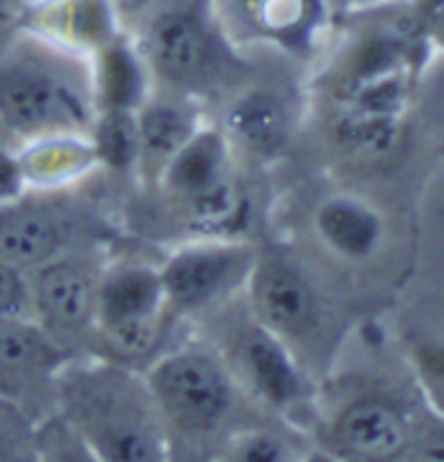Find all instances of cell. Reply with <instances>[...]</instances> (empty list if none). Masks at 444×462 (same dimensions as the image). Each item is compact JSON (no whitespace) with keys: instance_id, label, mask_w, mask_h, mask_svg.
I'll return each instance as SVG.
<instances>
[{"instance_id":"83f0119b","label":"cell","mask_w":444,"mask_h":462,"mask_svg":"<svg viewBox=\"0 0 444 462\" xmlns=\"http://www.w3.org/2000/svg\"><path fill=\"white\" fill-rule=\"evenodd\" d=\"M413 8L421 14L431 26H439V16H442V0H411Z\"/></svg>"},{"instance_id":"7c38bea8","label":"cell","mask_w":444,"mask_h":462,"mask_svg":"<svg viewBox=\"0 0 444 462\" xmlns=\"http://www.w3.org/2000/svg\"><path fill=\"white\" fill-rule=\"evenodd\" d=\"M319 449L338 460L395 462L421 449V426L408 400L369 384L333 405L319 423Z\"/></svg>"},{"instance_id":"3957f363","label":"cell","mask_w":444,"mask_h":462,"mask_svg":"<svg viewBox=\"0 0 444 462\" xmlns=\"http://www.w3.org/2000/svg\"><path fill=\"white\" fill-rule=\"evenodd\" d=\"M97 105L88 58L14 32L0 47V133L19 146L50 133H88Z\"/></svg>"},{"instance_id":"4fadbf2b","label":"cell","mask_w":444,"mask_h":462,"mask_svg":"<svg viewBox=\"0 0 444 462\" xmlns=\"http://www.w3.org/2000/svg\"><path fill=\"white\" fill-rule=\"evenodd\" d=\"M218 11L239 47L260 44L296 63L322 55L336 29L330 0H218Z\"/></svg>"},{"instance_id":"9c48e42d","label":"cell","mask_w":444,"mask_h":462,"mask_svg":"<svg viewBox=\"0 0 444 462\" xmlns=\"http://www.w3.org/2000/svg\"><path fill=\"white\" fill-rule=\"evenodd\" d=\"M216 351L232 369L236 384L253 405L275 413L283 423L299 426L315 411V382L299 358L254 317H227Z\"/></svg>"},{"instance_id":"ac0fdd59","label":"cell","mask_w":444,"mask_h":462,"mask_svg":"<svg viewBox=\"0 0 444 462\" xmlns=\"http://www.w3.org/2000/svg\"><path fill=\"white\" fill-rule=\"evenodd\" d=\"M312 236L330 257L346 265H366L387 242V218L377 203L356 192H330L312 208Z\"/></svg>"},{"instance_id":"e0dca14e","label":"cell","mask_w":444,"mask_h":462,"mask_svg":"<svg viewBox=\"0 0 444 462\" xmlns=\"http://www.w3.org/2000/svg\"><path fill=\"white\" fill-rule=\"evenodd\" d=\"M203 125H206L203 102L192 99L188 94L153 86L146 102L135 109V135H138L135 180L143 188H153L167 162Z\"/></svg>"},{"instance_id":"5bb4252c","label":"cell","mask_w":444,"mask_h":462,"mask_svg":"<svg viewBox=\"0 0 444 462\" xmlns=\"http://www.w3.org/2000/svg\"><path fill=\"white\" fill-rule=\"evenodd\" d=\"M70 358L29 315H0V400L26 416L55 411V379Z\"/></svg>"},{"instance_id":"ffe728a7","label":"cell","mask_w":444,"mask_h":462,"mask_svg":"<svg viewBox=\"0 0 444 462\" xmlns=\"http://www.w3.org/2000/svg\"><path fill=\"white\" fill-rule=\"evenodd\" d=\"M88 68L97 112H135L153 88L146 60L127 29L94 52Z\"/></svg>"},{"instance_id":"8fae6325","label":"cell","mask_w":444,"mask_h":462,"mask_svg":"<svg viewBox=\"0 0 444 462\" xmlns=\"http://www.w3.org/2000/svg\"><path fill=\"white\" fill-rule=\"evenodd\" d=\"M106 257V247L73 250L26 273L29 317L70 356L94 354L97 286Z\"/></svg>"},{"instance_id":"5b68a950","label":"cell","mask_w":444,"mask_h":462,"mask_svg":"<svg viewBox=\"0 0 444 462\" xmlns=\"http://www.w3.org/2000/svg\"><path fill=\"white\" fill-rule=\"evenodd\" d=\"M242 296L254 322L273 333L310 374L328 366L343 343L336 307L325 289L296 254L278 245H257Z\"/></svg>"},{"instance_id":"277c9868","label":"cell","mask_w":444,"mask_h":462,"mask_svg":"<svg viewBox=\"0 0 444 462\" xmlns=\"http://www.w3.org/2000/svg\"><path fill=\"white\" fill-rule=\"evenodd\" d=\"M143 377L167 431L171 457L177 452H216L218 457L227 441L250 426L242 413L250 398L216 346H174L148 364Z\"/></svg>"},{"instance_id":"cb8c5ba5","label":"cell","mask_w":444,"mask_h":462,"mask_svg":"<svg viewBox=\"0 0 444 462\" xmlns=\"http://www.w3.org/2000/svg\"><path fill=\"white\" fill-rule=\"evenodd\" d=\"M0 315H29L26 275L0 257Z\"/></svg>"},{"instance_id":"44dd1931","label":"cell","mask_w":444,"mask_h":462,"mask_svg":"<svg viewBox=\"0 0 444 462\" xmlns=\"http://www.w3.org/2000/svg\"><path fill=\"white\" fill-rule=\"evenodd\" d=\"M91 146L97 151L99 169L109 174L135 177L138 162V135H135V112H97L88 127Z\"/></svg>"},{"instance_id":"d6986e66","label":"cell","mask_w":444,"mask_h":462,"mask_svg":"<svg viewBox=\"0 0 444 462\" xmlns=\"http://www.w3.org/2000/svg\"><path fill=\"white\" fill-rule=\"evenodd\" d=\"M26 189H68L99 171L88 133H50L16 146Z\"/></svg>"},{"instance_id":"484cf974","label":"cell","mask_w":444,"mask_h":462,"mask_svg":"<svg viewBox=\"0 0 444 462\" xmlns=\"http://www.w3.org/2000/svg\"><path fill=\"white\" fill-rule=\"evenodd\" d=\"M26 3L29 0H0V47L16 32L19 14H22Z\"/></svg>"},{"instance_id":"603a6c76","label":"cell","mask_w":444,"mask_h":462,"mask_svg":"<svg viewBox=\"0 0 444 462\" xmlns=\"http://www.w3.org/2000/svg\"><path fill=\"white\" fill-rule=\"evenodd\" d=\"M34 426L19 405L0 400V460H37Z\"/></svg>"},{"instance_id":"8992f818","label":"cell","mask_w":444,"mask_h":462,"mask_svg":"<svg viewBox=\"0 0 444 462\" xmlns=\"http://www.w3.org/2000/svg\"><path fill=\"white\" fill-rule=\"evenodd\" d=\"M180 322L167 310L159 268L135 257H106L97 286L94 354L143 372L170 351Z\"/></svg>"},{"instance_id":"30bf717a","label":"cell","mask_w":444,"mask_h":462,"mask_svg":"<svg viewBox=\"0 0 444 462\" xmlns=\"http://www.w3.org/2000/svg\"><path fill=\"white\" fill-rule=\"evenodd\" d=\"M257 245L242 236H195L156 268L167 310L177 322L206 319L245 294Z\"/></svg>"},{"instance_id":"7402d4cb","label":"cell","mask_w":444,"mask_h":462,"mask_svg":"<svg viewBox=\"0 0 444 462\" xmlns=\"http://www.w3.org/2000/svg\"><path fill=\"white\" fill-rule=\"evenodd\" d=\"M301 452L294 431H283L273 423H250L227 441L218 457L232 462H289L304 457Z\"/></svg>"},{"instance_id":"4316f807","label":"cell","mask_w":444,"mask_h":462,"mask_svg":"<svg viewBox=\"0 0 444 462\" xmlns=\"http://www.w3.org/2000/svg\"><path fill=\"white\" fill-rule=\"evenodd\" d=\"M109 3L117 8V14H120V19H123V23H125L127 29L130 23L135 22V19L146 11L153 0H109Z\"/></svg>"},{"instance_id":"9a60e30c","label":"cell","mask_w":444,"mask_h":462,"mask_svg":"<svg viewBox=\"0 0 444 462\" xmlns=\"http://www.w3.org/2000/svg\"><path fill=\"white\" fill-rule=\"evenodd\" d=\"M301 125L299 94L283 81L257 79V70L224 97L221 130L236 153L275 162L294 143Z\"/></svg>"},{"instance_id":"d4e9b609","label":"cell","mask_w":444,"mask_h":462,"mask_svg":"<svg viewBox=\"0 0 444 462\" xmlns=\"http://www.w3.org/2000/svg\"><path fill=\"white\" fill-rule=\"evenodd\" d=\"M23 192H26V182H23L19 153L16 148L5 146L0 141V206L22 198Z\"/></svg>"},{"instance_id":"7a4b0ae2","label":"cell","mask_w":444,"mask_h":462,"mask_svg":"<svg viewBox=\"0 0 444 462\" xmlns=\"http://www.w3.org/2000/svg\"><path fill=\"white\" fill-rule=\"evenodd\" d=\"M127 32L153 86L203 105L229 97L257 70L232 40L218 0H153Z\"/></svg>"},{"instance_id":"6da1fadb","label":"cell","mask_w":444,"mask_h":462,"mask_svg":"<svg viewBox=\"0 0 444 462\" xmlns=\"http://www.w3.org/2000/svg\"><path fill=\"white\" fill-rule=\"evenodd\" d=\"M55 413L79 434L91 460H171L146 377L125 364L102 356L70 358L55 379Z\"/></svg>"},{"instance_id":"52a82bcc","label":"cell","mask_w":444,"mask_h":462,"mask_svg":"<svg viewBox=\"0 0 444 462\" xmlns=\"http://www.w3.org/2000/svg\"><path fill=\"white\" fill-rule=\"evenodd\" d=\"M236 159L224 130L206 123L180 146L151 189L185 218L195 236H242L250 203Z\"/></svg>"},{"instance_id":"ba28073f","label":"cell","mask_w":444,"mask_h":462,"mask_svg":"<svg viewBox=\"0 0 444 462\" xmlns=\"http://www.w3.org/2000/svg\"><path fill=\"white\" fill-rule=\"evenodd\" d=\"M68 189H26L0 206V257L19 273H32L52 257L106 247L115 229L105 216Z\"/></svg>"},{"instance_id":"2e32d148","label":"cell","mask_w":444,"mask_h":462,"mask_svg":"<svg viewBox=\"0 0 444 462\" xmlns=\"http://www.w3.org/2000/svg\"><path fill=\"white\" fill-rule=\"evenodd\" d=\"M16 32L91 58L123 34L125 23L109 0H29L19 14Z\"/></svg>"}]
</instances>
